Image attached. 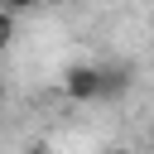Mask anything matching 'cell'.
I'll list each match as a JSON object with an SVG mask.
<instances>
[{"label":"cell","mask_w":154,"mask_h":154,"mask_svg":"<svg viewBox=\"0 0 154 154\" xmlns=\"http://www.w3.org/2000/svg\"><path fill=\"white\" fill-rule=\"evenodd\" d=\"M38 5H48V0H0V10H10V14H24V10H38Z\"/></svg>","instance_id":"4"},{"label":"cell","mask_w":154,"mask_h":154,"mask_svg":"<svg viewBox=\"0 0 154 154\" xmlns=\"http://www.w3.org/2000/svg\"><path fill=\"white\" fill-rule=\"evenodd\" d=\"M130 91V72L125 67H101V101H116Z\"/></svg>","instance_id":"2"},{"label":"cell","mask_w":154,"mask_h":154,"mask_svg":"<svg viewBox=\"0 0 154 154\" xmlns=\"http://www.w3.org/2000/svg\"><path fill=\"white\" fill-rule=\"evenodd\" d=\"M0 106H5V82H0Z\"/></svg>","instance_id":"7"},{"label":"cell","mask_w":154,"mask_h":154,"mask_svg":"<svg viewBox=\"0 0 154 154\" xmlns=\"http://www.w3.org/2000/svg\"><path fill=\"white\" fill-rule=\"evenodd\" d=\"M10 43H14V14H10V10H0V53H5Z\"/></svg>","instance_id":"3"},{"label":"cell","mask_w":154,"mask_h":154,"mask_svg":"<svg viewBox=\"0 0 154 154\" xmlns=\"http://www.w3.org/2000/svg\"><path fill=\"white\" fill-rule=\"evenodd\" d=\"M106 154H130V149H106Z\"/></svg>","instance_id":"6"},{"label":"cell","mask_w":154,"mask_h":154,"mask_svg":"<svg viewBox=\"0 0 154 154\" xmlns=\"http://www.w3.org/2000/svg\"><path fill=\"white\" fill-rule=\"evenodd\" d=\"M24 154H58V149H53V144H29Z\"/></svg>","instance_id":"5"},{"label":"cell","mask_w":154,"mask_h":154,"mask_svg":"<svg viewBox=\"0 0 154 154\" xmlns=\"http://www.w3.org/2000/svg\"><path fill=\"white\" fill-rule=\"evenodd\" d=\"M63 91H67L72 101H101V67L72 63V67L63 72Z\"/></svg>","instance_id":"1"}]
</instances>
